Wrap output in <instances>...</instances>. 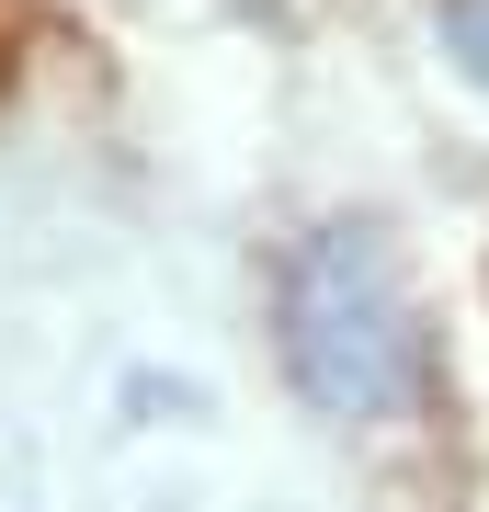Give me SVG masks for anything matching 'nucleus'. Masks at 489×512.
<instances>
[{
  "instance_id": "2",
  "label": "nucleus",
  "mask_w": 489,
  "mask_h": 512,
  "mask_svg": "<svg viewBox=\"0 0 489 512\" xmlns=\"http://www.w3.org/2000/svg\"><path fill=\"white\" fill-rule=\"evenodd\" d=\"M433 35L467 80H489V0H433Z\"/></svg>"
},
{
  "instance_id": "1",
  "label": "nucleus",
  "mask_w": 489,
  "mask_h": 512,
  "mask_svg": "<svg viewBox=\"0 0 489 512\" xmlns=\"http://www.w3.org/2000/svg\"><path fill=\"white\" fill-rule=\"evenodd\" d=\"M273 353L330 421H410L433 399V342H421V296L399 274L376 217H319L285 251L273 285Z\"/></svg>"
},
{
  "instance_id": "3",
  "label": "nucleus",
  "mask_w": 489,
  "mask_h": 512,
  "mask_svg": "<svg viewBox=\"0 0 489 512\" xmlns=\"http://www.w3.org/2000/svg\"><path fill=\"white\" fill-rule=\"evenodd\" d=\"M0 92H12V23H0Z\"/></svg>"
}]
</instances>
